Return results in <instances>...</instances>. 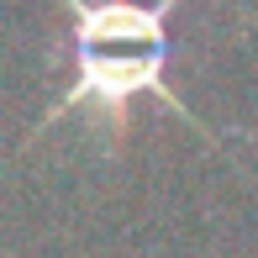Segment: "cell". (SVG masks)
<instances>
[{
    "instance_id": "cell-1",
    "label": "cell",
    "mask_w": 258,
    "mask_h": 258,
    "mask_svg": "<svg viewBox=\"0 0 258 258\" xmlns=\"http://www.w3.org/2000/svg\"><path fill=\"white\" fill-rule=\"evenodd\" d=\"M179 6L184 0H63V11H69V37H63L69 74H63V90H58L53 105L32 121L27 137L48 132L53 121H63L79 105H90V111H100V116H126V105L137 95H158L163 105H174L195 132L216 137L201 116L169 90V58H174L169 16Z\"/></svg>"
}]
</instances>
